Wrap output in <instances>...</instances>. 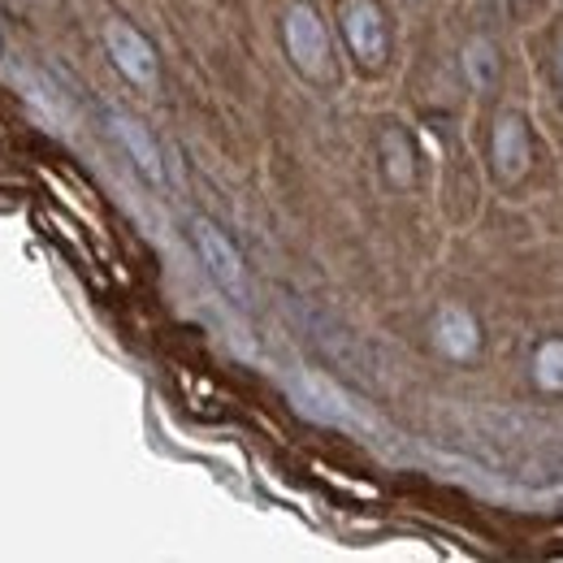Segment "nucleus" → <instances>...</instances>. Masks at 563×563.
Listing matches in <instances>:
<instances>
[{"label":"nucleus","instance_id":"obj_1","mask_svg":"<svg viewBox=\"0 0 563 563\" xmlns=\"http://www.w3.org/2000/svg\"><path fill=\"white\" fill-rule=\"evenodd\" d=\"M282 35H286V53H290L295 70L317 78V82L330 78V35L312 4H290L282 18Z\"/></svg>","mask_w":563,"mask_h":563},{"label":"nucleus","instance_id":"obj_2","mask_svg":"<svg viewBox=\"0 0 563 563\" xmlns=\"http://www.w3.org/2000/svg\"><path fill=\"white\" fill-rule=\"evenodd\" d=\"M343 35H347L355 62L364 70H382L386 66L390 35H386V18H382L377 0H343Z\"/></svg>","mask_w":563,"mask_h":563},{"label":"nucleus","instance_id":"obj_3","mask_svg":"<svg viewBox=\"0 0 563 563\" xmlns=\"http://www.w3.org/2000/svg\"><path fill=\"white\" fill-rule=\"evenodd\" d=\"M191 239H196V247H200V261H205V269L212 274V282L230 295V299H247V274H243V261H239V252H234V243L212 225L205 217H196L191 221Z\"/></svg>","mask_w":563,"mask_h":563},{"label":"nucleus","instance_id":"obj_4","mask_svg":"<svg viewBox=\"0 0 563 563\" xmlns=\"http://www.w3.org/2000/svg\"><path fill=\"white\" fill-rule=\"evenodd\" d=\"M308 330H312V343L330 355L339 368H347L355 377L373 382V355H368V347L355 339L352 330H343L339 321H330V317H321V312H308Z\"/></svg>","mask_w":563,"mask_h":563},{"label":"nucleus","instance_id":"obj_5","mask_svg":"<svg viewBox=\"0 0 563 563\" xmlns=\"http://www.w3.org/2000/svg\"><path fill=\"white\" fill-rule=\"evenodd\" d=\"M104 44H109L113 66L126 74L131 82H140V87H152V82H156V53H152V44L143 40L131 22H118V18H113V22L104 26Z\"/></svg>","mask_w":563,"mask_h":563},{"label":"nucleus","instance_id":"obj_6","mask_svg":"<svg viewBox=\"0 0 563 563\" xmlns=\"http://www.w3.org/2000/svg\"><path fill=\"white\" fill-rule=\"evenodd\" d=\"M529 126L520 113H498L494 122V140H490V161H494V174L503 183H516L525 169H529Z\"/></svg>","mask_w":563,"mask_h":563},{"label":"nucleus","instance_id":"obj_7","mask_svg":"<svg viewBox=\"0 0 563 563\" xmlns=\"http://www.w3.org/2000/svg\"><path fill=\"white\" fill-rule=\"evenodd\" d=\"M295 404L308 412V417H317V421H330V424H355V408L330 386V382H321V377H299L295 386Z\"/></svg>","mask_w":563,"mask_h":563},{"label":"nucleus","instance_id":"obj_8","mask_svg":"<svg viewBox=\"0 0 563 563\" xmlns=\"http://www.w3.org/2000/svg\"><path fill=\"white\" fill-rule=\"evenodd\" d=\"M109 126H113V135L122 140V147L131 152V161L140 165L143 174H147L152 183H161V178H165V165H161V152H156V143H152V135L143 131L140 122H135L131 113H122V109H109Z\"/></svg>","mask_w":563,"mask_h":563},{"label":"nucleus","instance_id":"obj_9","mask_svg":"<svg viewBox=\"0 0 563 563\" xmlns=\"http://www.w3.org/2000/svg\"><path fill=\"white\" fill-rule=\"evenodd\" d=\"M433 339L438 347L455 360H468V355L482 347V334H477V321L464 312V308H442L438 312V325H433Z\"/></svg>","mask_w":563,"mask_h":563},{"label":"nucleus","instance_id":"obj_10","mask_svg":"<svg viewBox=\"0 0 563 563\" xmlns=\"http://www.w3.org/2000/svg\"><path fill=\"white\" fill-rule=\"evenodd\" d=\"M382 165H386V178L395 187H412V178H417V152H412V143H408V135L399 126H386L382 131Z\"/></svg>","mask_w":563,"mask_h":563},{"label":"nucleus","instance_id":"obj_11","mask_svg":"<svg viewBox=\"0 0 563 563\" xmlns=\"http://www.w3.org/2000/svg\"><path fill=\"white\" fill-rule=\"evenodd\" d=\"M464 78L473 82V91H494L498 82V48L490 40H468L464 44Z\"/></svg>","mask_w":563,"mask_h":563},{"label":"nucleus","instance_id":"obj_12","mask_svg":"<svg viewBox=\"0 0 563 563\" xmlns=\"http://www.w3.org/2000/svg\"><path fill=\"white\" fill-rule=\"evenodd\" d=\"M533 382L542 390H563V339H551V343L538 347V355H533Z\"/></svg>","mask_w":563,"mask_h":563},{"label":"nucleus","instance_id":"obj_13","mask_svg":"<svg viewBox=\"0 0 563 563\" xmlns=\"http://www.w3.org/2000/svg\"><path fill=\"white\" fill-rule=\"evenodd\" d=\"M555 78H560V87H563V40H560V48H555Z\"/></svg>","mask_w":563,"mask_h":563},{"label":"nucleus","instance_id":"obj_14","mask_svg":"<svg viewBox=\"0 0 563 563\" xmlns=\"http://www.w3.org/2000/svg\"><path fill=\"white\" fill-rule=\"evenodd\" d=\"M555 468H560V473H563V455H555Z\"/></svg>","mask_w":563,"mask_h":563}]
</instances>
